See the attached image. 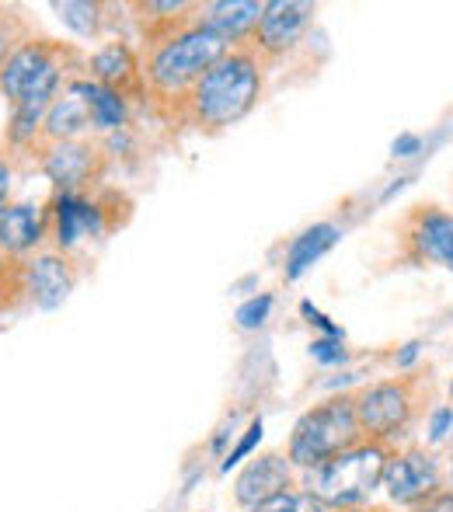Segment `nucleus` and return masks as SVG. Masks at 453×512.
I'll return each mask as SVG.
<instances>
[{"label":"nucleus","mask_w":453,"mask_h":512,"mask_svg":"<svg viewBox=\"0 0 453 512\" xmlns=\"http://www.w3.org/2000/svg\"><path fill=\"white\" fill-rule=\"evenodd\" d=\"M56 88H60V63L49 46L28 42L7 56V63L0 67V95L11 98L14 105V143L32 140L39 122H46V112L56 102Z\"/></svg>","instance_id":"obj_1"},{"label":"nucleus","mask_w":453,"mask_h":512,"mask_svg":"<svg viewBox=\"0 0 453 512\" xmlns=\"http://www.w3.org/2000/svg\"><path fill=\"white\" fill-rule=\"evenodd\" d=\"M262 95V74H258V60L244 49L227 53L203 81L192 88V115L199 126H230V122L244 119L255 108Z\"/></svg>","instance_id":"obj_2"},{"label":"nucleus","mask_w":453,"mask_h":512,"mask_svg":"<svg viewBox=\"0 0 453 512\" xmlns=\"http://www.w3.org/2000/svg\"><path fill=\"white\" fill-rule=\"evenodd\" d=\"M387 453L384 443H356L352 450L339 453L335 460H328L325 467H318L311 478V495H318L328 509H356L384 485L387 471Z\"/></svg>","instance_id":"obj_3"},{"label":"nucleus","mask_w":453,"mask_h":512,"mask_svg":"<svg viewBox=\"0 0 453 512\" xmlns=\"http://www.w3.org/2000/svg\"><path fill=\"white\" fill-rule=\"evenodd\" d=\"M356 443H363L356 405H352V398H332L300 415V422L293 425L290 464L304 467V471H318Z\"/></svg>","instance_id":"obj_4"},{"label":"nucleus","mask_w":453,"mask_h":512,"mask_svg":"<svg viewBox=\"0 0 453 512\" xmlns=\"http://www.w3.org/2000/svg\"><path fill=\"white\" fill-rule=\"evenodd\" d=\"M227 56V42L213 35L210 28L196 25L185 32L171 35L157 46L154 60H150V84L161 95H182L192 91L220 60Z\"/></svg>","instance_id":"obj_5"},{"label":"nucleus","mask_w":453,"mask_h":512,"mask_svg":"<svg viewBox=\"0 0 453 512\" xmlns=\"http://www.w3.org/2000/svg\"><path fill=\"white\" fill-rule=\"evenodd\" d=\"M352 405H356V422L363 429V439L387 446L391 436H401V429H405L415 411L412 384L408 380L373 384L366 391H359V398H352Z\"/></svg>","instance_id":"obj_6"},{"label":"nucleus","mask_w":453,"mask_h":512,"mask_svg":"<svg viewBox=\"0 0 453 512\" xmlns=\"http://www.w3.org/2000/svg\"><path fill=\"white\" fill-rule=\"evenodd\" d=\"M384 488H387V495H391V502L415 509L426 499H433L436 492H443V471L433 453H426V450L394 453V457L387 460Z\"/></svg>","instance_id":"obj_7"},{"label":"nucleus","mask_w":453,"mask_h":512,"mask_svg":"<svg viewBox=\"0 0 453 512\" xmlns=\"http://www.w3.org/2000/svg\"><path fill=\"white\" fill-rule=\"evenodd\" d=\"M311 18L314 4H304V0H272V4H265L262 21L255 28V46L265 56L286 53V49L297 46L304 28L311 25Z\"/></svg>","instance_id":"obj_8"},{"label":"nucleus","mask_w":453,"mask_h":512,"mask_svg":"<svg viewBox=\"0 0 453 512\" xmlns=\"http://www.w3.org/2000/svg\"><path fill=\"white\" fill-rule=\"evenodd\" d=\"M405 241L412 248V258L433 262L453 272V216L436 206H422L412 213L405 227Z\"/></svg>","instance_id":"obj_9"},{"label":"nucleus","mask_w":453,"mask_h":512,"mask_svg":"<svg viewBox=\"0 0 453 512\" xmlns=\"http://www.w3.org/2000/svg\"><path fill=\"white\" fill-rule=\"evenodd\" d=\"M290 457H279V453H265V457H255L248 467L241 471L234 485V499L241 502L244 509H255L262 502L276 499V495L290 492L293 488V471H290Z\"/></svg>","instance_id":"obj_10"},{"label":"nucleus","mask_w":453,"mask_h":512,"mask_svg":"<svg viewBox=\"0 0 453 512\" xmlns=\"http://www.w3.org/2000/svg\"><path fill=\"white\" fill-rule=\"evenodd\" d=\"M42 168H46V175L53 178L63 192L81 189V185H88L91 178L98 175V168H102V150L91 147V143H77V140L56 143L46 154V161H42Z\"/></svg>","instance_id":"obj_11"},{"label":"nucleus","mask_w":453,"mask_h":512,"mask_svg":"<svg viewBox=\"0 0 453 512\" xmlns=\"http://www.w3.org/2000/svg\"><path fill=\"white\" fill-rule=\"evenodd\" d=\"M265 4L258 0H220V4L203 7V28L220 35L224 42H237L255 35L258 21H262Z\"/></svg>","instance_id":"obj_12"},{"label":"nucleus","mask_w":453,"mask_h":512,"mask_svg":"<svg viewBox=\"0 0 453 512\" xmlns=\"http://www.w3.org/2000/svg\"><path fill=\"white\" fill-rule=\"evenodd\" d=\"M28 290L42 310H56L74 290V272L60 255H42L28 265Z\"/></svg>","instance_id":"obj_13"},{"label":"nucleus","mask_w":453,"mask_h":512,"mask_svg":"<svg viewBox=\"0 0 453 512\" xmlns=\"http://www.w3.org/2000/svg\"><path fill=\"white\" fill-rule=\"evenodd\" d=\"M91 122V105L88 95H84V84H74L63 98H56L53 108L46 112V136L56 143H67L74 140L77 133H84Z\"/></svg>","instance_id":"obj_14"},{"label":"nucleus","mask_w":453,"mask_h":512,"mask_svg":"<svg viewBox=\"0 0 453 512\" xmlns=\"http://www.w3.org/2000/svg\"><path fill=\"white\" fill-rule=\"evenodd\" d=\"M81 230H102V209L88 199H77L74 192H63L56 199V241L60 248H74Z\"/></svg>","instance_id":"obj_15"},{"label":"nucleus","mask_w":453,"mask_h":512,"mask_svg":"<svg viewBox=\"0 0 453 512\" xmlns=\"http://www.w3.org/2000/svg\"><path fill=\"white\" fill-rule=\"evenodd\" d=\"M42 237V209L39 206H0V248L28 251Z\"/></svg>","instance_id":"obj_16"},{"label":"nucleus","mask_w":453,"mask_h":512,"mask_svg":"<svg viewBox=\"0 0 453 512\" xmlns=\"http://www.w3.org/2000/svg\"><path fill=\"white\" fill-rule=\"evenodd\" d=\"M335 241H339V227H335V223H314L311 230H304V234L293 241L290 255H286V279L304 276L318 258H325L328 251L335 248Z\"/></svg>","instance_id":"obj_17"},{"label":"nucleus","mask_w":453,"mask_h":512,"mask_svg":"<svg viewBox=\"0 0 453 512\" xmlns=\"http://www.w3.org/2000/svg\"><path fill=\"white\" fill-rule=\"evenodd\" d=\"M91 74L98 77L102 88H112V91H119V95L129 84H136V60L126 42H109V46L98 49V53L91 56Z\"/></svg>","instance_id":"obj_18"},{"label":"nucleus","mask_w":453,"mask_h":512,"mask_svg":"<svg viewBox=\"0 0 453 512\" xmlns=\"http://www.w3.org/2000/svg\"><path fill=\"white\" fill-rule=\"evenodd\" d=\"M84 95H88L91 105V122L98 129H119L122 119H126V102H122L119 91L102 88V84H84Z\"/></svg>","instance_id":"obj_19"},{"label":"nucleus","mask_w":453,"mask_h":512,"mask_svg":"<svg viewBox=\"0 0 453 512\" xmlns=\"http://www.w3.org/2000/svg\"><path fill=\"white\" fill-rule=\"evenodd\" d=\"M60 21L67 28H74L77 35L91 39L102 25V4H88V0H67V4H53Z\"/></svg>","instance_id":"obj_20"},{"label":"nucleus","mask_w":453,"mask_h":512,"mask_svg":"<svg viewBox=\"0 0 453 512\" xmlns=\"http://www.w3.org/2000/svg\"><path fill=\"white\" fill-rule=\"evenodd\" d=\"M251 512H328V506L318 499V495L290 488V492H283V495H276V499L262 502V506H255Z\"/></svg>","instance_id":"obj_21"},{"label":"nucleus","mask_w":453,"mask_h":512,"mask_svg":"<svg viewBox=\"0 0 453 512\" xmlns=\"http://www.w3.org/2000/svg\"><path fill=\"white\" fill-rule=\"evenodd\" d=\"M269 310H272V297L269 293H262V297H255V300H248V304H241L237 307V324L241 328H262L265 324V317H269Z\"/></svg>","instance_id":"obj_22"},{"label":"nucleus","mask_w":453,"mask_h":512,"mask_svg":"<svg viewBox=\"0 0 453 512\" xmlns=\"http://www.w3.org/2000/svg\"><path fill=\"white\" fill-rule=\"evenodd\" d=\"M258 439H262V418H255V422L248 425V432H244V439L234 446V450L227 453V460H224V464H220V471L230 474V467H237L244 457H248L251 450H255V443H258Z\"/></svg>","instance_id":"obj_23"},{"label":"nucleus","mask_w":453,"mask_h":512,"mask_svg":"<svg viewBox=\"0 0 453 512\" xmlns=\"http://www.w3.org/2000/svg\"><path fill=\"white\" fill-rule=\"evenodd\" d=\"M311 356L318 359V363H342L345 349H342L339 338H321V342L311 345Z\"/></svg>","instance_id":"obj_24"},{"label":"nucleus","mask_w":453,"mask_h":512,"mask_svg":"<svg viewBox=\"0 0 453 512\" xmlns=\"http://www.w3.org/2000/svg\"><path fill=\"white\" fill-rule=\"evenodd\" d=\"M450 429H453V408H436L433 418H429V443L447 439Z\"/></svg>","instance_id":"obj_25"},{"label":"nucleus","mask_w":453,"mask_h":512,"mask_svg":"<svg viewBox=\"0 0 453 512\" xmlns=\"http://www.w3.org/2000/svg\"><path fill=\"white\" fill-rule=\"evenodd\" d=\"M415 512H453V492H436L433 499H426Z\"/></svg>","instance_id":"obj_26"},{"label":"nucleus","mask_w":453,"mask_h":512,"mask_svg":"<svg viewBox=\"0 0 453 512\" xmlns=\"http://www.w3.org/2000/svg\"><path fill=\"white\" fill-rule=\"evenodd\" d=\"M391 150H394V157H412L415 150H419V136H398Z\"/></svg>","instance_id":"obj_27"},{"label":"nucleus","mask_w":453,"mask_h":512,"mask_svg":"<svg viewBox=\"0 0 453 512\" xmlns=\"http://www.w3.org/2000/svg\"><path fill=\"white\" fill-rule=\"evenodd\" d=\"M7 49H11V32H7V28L0 25V67H4L7 56H11V53H7Z\"/></svg>","instance_id":"obj_28"},{"label":"nucleus","mask_w":453,"mask_h":512,"mask_svg":"<svg viewBox=\"0 0 453 512\" xmlns=\"http://www.w3.org/2000/svg\"><path fill=\"white\" fill-rule=\"evenodd\" d=\"M7 189H11V171H7V164L0 161V206H4V196Z\"/></svg>","instance_id":"obj_29"},{"label":"nucleus","mask_w":453,"mask_h":512,"mask_svg":"<svg viewBox=\"0 0 453 512\" xmlns=\"http://www.w3.org/2000/svg\"><path fill=\"white\" fill-rule=\"evenodd\" d=\"M415 356H419V342L405 345V352H401V356H398V366H408V363H412Z\"/></svg>","instance_id":"obj_30"},{"label":"nucleus","mask_w":453,"mask_h":512,"mask_svg":"<svg viewBox=\"0 0 453 512\" xmlns=\"http://www.w3.org/2000/svg\"><path fill=\"white\" fill-rule=\"evenodd\" d=\"M342 512H384V509H363V506H356V509H342Z\"/></svg>","instance_id":"obj_31"},{"label":"nucleus","mask_w":453,"mask_h":512,"mask_svg":"<svg viewBox=\"0 0 453 512\" xmlns=\"http://www.w3.org/2000/svg\"><path fill=\"white\" fill-rule=\"evenodd\" d=\"M450 391H453V387H450Z\"/></svg>","instance_id":"obj_32"}]
</instances>
